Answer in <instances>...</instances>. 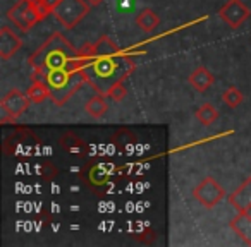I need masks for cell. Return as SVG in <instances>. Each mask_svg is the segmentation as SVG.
<instances>
[{
	"label": "cell",
	"instance_id": "24",
	"mask_svg": "<svg viewBox=\"0 0 251 247\" xmlns=\"http://www.w3.org/2000/svg\"><path fill=\"white\" fill-rule=\"evenodd\" d=\"M29 2H33V4H36V2H40V0H29Z\"/></svg>",
	"mask_w": 251,
	"mask_h": 247
},
{
	"label": "cell",
	"instance_id": "18",
	"mask_svg": "<svg viewBox=\"0 0 251 247\" xmlns=\"http://www.w3.org/2000/svg\"><path fill=\"white\" fill-rule=\"evenodd\" d=\"M222 100H224V103H226L227 107L236 108V107H239V105L243 103L244 96H243V93L237 90V88L230 86V88H227V90L222 93Z\"/></svg>",
	"mask_w": 251,
	"mask_h": 247
},
{
	"label": "cell",
	"instance_id": "11",
	"mask_svg": "<svg viewBox=\"0 0 251 247\" xmlns=\"http://www.w3.org/2000/svg\"><path fill=\"white\" fill-rule=\"evenodd\" d=\"M230 228L239 235V239H243L248 246H251V216H246L243 213H237V216H234L230 220Z\"/></svg>",
	"mask_w": 251,
	"mask_h": 247
},
{
	"label": "cell",
	"instance_id": "6",
	"mask_svg": "<svg viewBox=\"0 0 251 247\" xmlns=\"http://www.w3.org/2000/svg\"><path fill=\"white\" fill-rule=\"evenodd\" d=\"M7 18L21 31H28L36 22L42 21L38 11H36V5L29 0H19L18 4L11 7V11L7 12Z\"/></svg>",
	"mask_w": 251,
	"mask_h": 247
},
{
	"label": "cell",
	"instance_id": "16",
	"mask_svg": "<svg viewBox=\"0 0 251 247\" xmlns=\"http://www.w3.org/2000/svg\"><path fill=\"white\" fill-rule=\"evenodd\" d=\"M195 117L198 118V122L203 124V126H212L213 122L217 120V117H219V110L212 103H203L195 112Z\"/></svg>",
	"mask_w": 251,
	"mask_h": 247
},
{
	"label": "cell",
	"instance_id": "8",
	"mask_svg": "<svg viewBox=\"0 0 251 247\" xmlns=\"http://www.w3.org/2000/svg\"><path fill=\"white\" fill-rule=\"evenodd\" d=\"M21 46V38L14 31H11L9 28L0 29V57L2 60H9L11 57H14V53H18Z\"/></svg>",
	"mask_w": 251,
	"mask_h": 247
},
{
	"label": "cell",
	"instance_id": "22",
	"mask_svg": "<svg viewBox=\"0 0 251 247\" xmlns=\"http://www.w3.org/2000/svg\"><path fill=\"white\" fill-rule=\"evenodd\" d=\"M42 2L47 5V7L50 9V11L53 12V11H55V7H57V5H59V2H60V0H42Z\"/></svg>",
	"mask_w": 251,
	"mask_h": 247
},
{
	"label": "cell",
	"instance_id": "1",
	"mask_svg": "<svg viewBox=\"0 0 251 247\" xmlns=\"http://www.w3.org/2000/svg\"><path fill=\"white\" fill-rule=\"evenodd\" d=\"M134 70V64L129 57L119 55H97L86 67H84V77L86 83L93 88L97 93L107 94L108 90L115 83H121Z\"/></svg>",
	"mask_w": 251,
	"mask_h": 247
},
{
	"label": "cell",
	"instance_id": "4",
	"mask_svg": "<svg viewBox=\"0 0 251 247\" xmlns=\"http://www.w3.org/2000/svg\"><path fill=\"white\" fill-rule=\"evenodd\" d=\"M29 103H31V100H29L28 93H23L19 90H11L0 101V110H2L0 120L4 124L5 122H16L25 112H28Z\"/></svg>",
	"mask_w": 251,
	"mask_h": 247
},
{
	"label": "cell",
	"instance_id": "12",
	"mask_svg": "<svg viewBox=\"0 0 251 247\" xmlns=\"http://www.w3.org/2000/svg\"><path fill=\"white\" fill-rule=\"evenodd\" d=\"M69 81H71V74L66 69H53L47 72V84H49L52 94L60 93L69 84Z\"/></svg>",
	"mask_w": 251,
	"mask_h": 247
},
{
	"label": "cell",
	"instance_id": "7",
	"mask_svg": "<svg viewBox=\"0 0 251 247\" xmlns=\"http://www.w3.org/2000/svg\"><path fill=\"white\" fill-rule=\"evenodd\" d=\"M219 16H220V19L226 21L232 29H237L251 16V11L241 2V0H229L224 7H220Z\"/></svg>",
	"mask_w": 251,
	"mask_h": 247
},
{
	"label": "cell",
	"instance_id": "3",
	"mask_svg": "<svg viewBox=\"0 0 251 247\" xmlns=\"http://www.w3.org/2000/svg\"><path fill=\"white\" fill-rule=\"evenodd\" d=\"M90 12V4L86 0H60L55 7L57 21L66 29H73L79 21H83Z\"/></svg>",
	"mask_w": 251,
	"mask_h": 247
},
{
	"label": "cell",
	"instance_id": "23",
	"mask_svg": "<svg viewBox=\"0 0 251 247\" xmlns=\"http://www.w3.org/2000/svg\"><path fill=\"white\" fill-rule=\"evenodd\" d=\"M88 4H90V7H98V5L103 4V0H86Z\"/></svg>",
	"mask_w": 251,
	"mask_h": 247
},
{
	"label": "cell",
	"instance_id": "14",
	"mask_svg": "<svg viewBox=\"0 0 251 247\" xmlns=\"http://www.w3.org/2000/svg\"><path fill=\"white\" fill-rule=\"evenodd\" d=\"M108 110V105L107 101H105V94H100L97 93L93 98H90V100L86 101V105H84V112H86L88 115H90L91 118H101L105 113H107Z\"/></svg>",
	"mask_w": 251,
	"mask_h": 247
},
{
	"label": "cell",
	"instance_id": "9",
	"mask_svg": "<svg viewBox=\"0 0 251 247\" xmlns=\"http://www.w3.org/2000/svg\"><path fill=\"white\" fill-rule=\"evenodd\" d=\"M188 83L191 84L196 91H200V93H205L206 90H210V88L213 86V83H215V77H213V74L210 72L206 67H198V69H195L191 74H189Z\"/></svg>",
	"mask_w": 251,
	"mask_h": 247
},
{
	"label": "cell",
	"instance_id": "17",
	"mask_svg": "<svg viewBox=\"0 0 251 247\" xmlns=\"http://www.w3.org/2000/svg\"><path fill=\"white\" fill-rule=\"evenodd\" d=\"M121 48L117 46V43L112 38H108L107 35L100 36L97 42V55H119Z\"/></svg>",
	"mask_w": 251,
	"mask_h": 247
},
{
	"label": "cell",
	"instance_id": "13",
	"mask_svg": "<svg viewBox=\"0 0 251 247\" xmlns=\"http://www.w3.org/2000/svg\"><path fill=\"white\" fill-rule=\"evenodd\" d=\"M160 24V18L157 16V12L151 11L150 7L143 9L138 12L136 16V26L145 33H151L153 29H157V26Z\"/></svg>",
	"mask_w": 251,
	"mask_h": 247
},
{
	"label": "cell",
	"instance_id": "19",
	"mask_svg": "<svg viewBox=\"0 0 251 247\" xmlns=\"http://www.w3.org/2000/svg\"><path fill=\"white\" fill-rule=\"evenodd\" d=\"M107 96L110 98V100H114V101H122L126 96H127V90H126V86L122 84V81L121 83H115L114 86L108 90V93H107Z\"/></svg>",
	"mask_w": 251,
	"mask_h": 247
},
{
	"label": "cell",
	"instance_id": "20",
	"mask_svg": "<svg viewBox=\"0 0 251 247\" xmlns=\"http://www.w3.org/2000/svg\"><path fill=\"white\" fill-rule=\"evenodd\" d=\"M77 52H79V55L84 57V59L93 60L95 57H97V43H91V42L84 43V45L81 46V48L77 50Z\"/></svg>",
	"mask_w": 251,
	"mask_h": 247
},
{
	"label": "cell",
	"instance_id": "21",
	"mask_svg": "<svg viewBox=\"0 0 251 247\" xmlns=\"http://www.w3.org/2000/svg\"><path fill=\"white\" fill-rule=\"evenodd\" d=\"M47 69H35L31 74V81L33 83H47Z\"/></svg>",
	"mask_w": 251,
	"mask_h": 247
},
{
	"label": "cell",
	"instance_id": "5",
	"mask_svg": "<svg viewBox=\"0 0 251 247\" xmlns=\"http://www.w3.org/2000/svg\"><path fill=\"white\" fill-rule=\"evenodd\" d=\"M193 198L206 209H213L224 198H226V189L219 184L213 177H205L195 189H193Z\"/></svg>",
	"mask_w": 251,
	"mask_h": 247
},
{
	"label": "cell",
	"instance_id": "10",
	"mask_svg": "<svg viewBox=\"0 0 251 247\" xmlns=\"http://www.w3.org/2000/svg\"><path fill=\"white\" fill-rule=\"evenodd\" d=\"M229 202L237 211H243L246 206L251 204V177H248L232 194H229Z\"/></svg>",
	"mask_w": 251,
	"mask_h": 247
},
{
	"label": "cell",
	"instance_id": "15",
	"mask_svg": "<svg viewBox=\"0 0 251 247\" xmlns=\"http://www.w3.org/2000/svg\"><path fill=\"white\" fill-rule=\"evenodd\" d=\"M26 93H28L31 103H42L47 98H52V91L47 83H33Z\"/></svg>",
	"mask_w": 251,
	"mask_h": 247
},
{
	"label": "cell",
	"instance_id": "2",
	"mask_svg": "<svg viewBox=\"0 0 251 247\" xmlns=\"http://www.w3.org/2000/svg\"><path fill=\"white\" fill-rule=\"evenodd\" d=\"M74 55H79L76 48H73L69 42L64 38L60 33H53L45 45L40 46L31 57H29V66L33 69H64L67 59Z\"/></svg>",
	"mask_w": 251,
	"mask_h": 247
}]
</instances>
